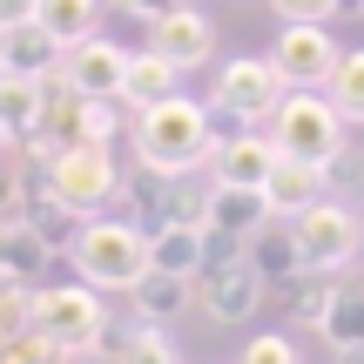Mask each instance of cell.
Listing matches in <instances>:
<instances>
[{
	"mask_svg": "<svg viewBox=\"0 0 364 364\" xmlns=\"http://www.w3.org/2000/svg\"><path fill=\"white\" fill-rule=\"evenodd\" d=\"M129 142H135V169H149V176H196L209 156H216L223 129H216V115H209L203 102H189V95L176 88V95H162V102L135 108Z\"/></svg>",
	"mask_w": 364,
	"mask_h": 364,
	"instance_id": "1",
	"label": "cell"
},
{
	"mask_svg": "<svg viewBox=\"0 0 364 364\" xmlns=\"http://www.w3.org/2000/svg\"><path fill=\"white\" fill-rule=\"evenodd\" d=\"M75 277L95 290H135L149 277V230L135 216H88L75 230Z\"/></svg>",
	"mask_w": 364,
	"mask_h": 364,
	"instance_id": "2",
	"label": "cell"
},
{
	"mask_svg": "<svg viewBox=\"0 0 364 364\" xmlns=\"http://www.w3.org/2000/svg\"><path fill=\"white\" fill-rule=\"evenodd\" d=\"M270 142H277V156H290V162L338 169L344 149H351V129H344L338 102H331L324 88H290L284 102H277V115H270Z\"/></svg>",
	"mask_w": 364,
	"mask_h": 364,
	"instance_id": "3",
	"label": "cell"
},
{
	"mask_svg": "<svg viewBox=\"0 0 364 364\" xmlns=\"http://www.w3.org/2000/svg\"><path fill=\"white\" fill-rule=\"evenodd\" d=\"M27 324L34 331H48L54 344H61L68 358H81V351H95V344L108 338V311H102V290L95 284H41V290H27Z\"/></svg>",
	"mask_w": 364,
	"mask_h": 364,
	"instance_id": "4",
	"label": "cell"
},
{
	"mask_svg": "<svg viewBox=\"0 0 364 364\" xmlns=\"http://www.w3.org/2000/svg\"><path fill=\"white\" fill-rule=\"evenodd\" d=\"M48 196H61L68 209L95 216L122 196V169H115V149L102 142H61L48 156Z\"/></svg>",
	"mask_w": 364,
	"mask_h": 364,
	"instance_id": "5",
	"label": "cell"
},
{
	"mask_svg": "<svg viewBox=\"0 0 364 364\" xmlns=\"http://www.w3.org/2000/svg\"><path fill=\"white\" fill-rule=\"evenodd\" d=\"M284 95H290V81H284V68H277L270 54H236V61L216 68L209 115H230V122H270Z\"/></svg>",
	"mask_w": 364,
	"mask_h": 364,
	"instance_id": "6",
	"label": "cell"
},
{
	"mask_svg": "<svg viewBox=\"0 0 364 364\" xmlns=\"http://www.w3.org/2000/svg\"><path fill=\"white\" fill-rule=\"evenodd\" d=\"M290 230H297V250H304V270H344V263H358L364 250V216L344 203H311L304 216H290Z\"/></svg>",
	"mask_w": 364,
	"mask_h": 364,
	"instance_id": "7",
	"label": "cell"
},
{
	"mask_svg": "<svg viewBox=\"0 0 364 364\" xmlns=\"http://www.w3.org/2000/svg\"><path fill=\"white\" fill-rule=\"evenodd\" d=\"M263 270L236 250V257H216V263H203V277H196V304H203L216 324H250L257 317V304H263Z\"/></svg>",
	"mask_w": 364,
	"mask_h": 364,
	"instance_id": "8",
	"label": "cell"
},
{
	"mask_svg": "<svg viewBox=\"0 0 364 364\" xmlns=\"http://www.w3.org/2000/svg\"><path fill=\"white\" fill-rule=\"evenodd\" d=\"M270 61L284 68L290 88H324L331 68H338V41L324 34V21H284V34H277Z\"/></svg>",
	"mask_w": 364,
	"mask_h": 364,
	"instance_id": "9",
	"label": "cell"
},
{
	"mask_svg": "<svg viewBox=\"0 0 364 364\" xmlns=\"http://www.w3.org/2000/svg\"><path fill=\"white\" fill-rule=\"evenodd\" d=\"M122 75H129V48H115L108 34H81L75 48L61 54V81H68L75 95L122 102Z\"/></svg>",
	"mask_w": 364,
	"mask_h": 364,
	"instance_id": "10",
	"label": "cell"
},
{
	"mask_svg": "<svg viewBox=\"0 0 364 364\" xmlns=\"http://www.w3.org/2000/svg\"><path fill=\"white\" fill-rule=\"evenodd\" d=\"M149 48L169 54L182 75H189V68H203L209 54H216V21H209L203 7H189V0H182V7H169V14H156V21H149Z\"/></svg>",
	"mask_w": 364,
	"mask_h": 364,
	"instance_id": "11",
	"label": "cell"
},
{
	"mask_svg": "<svg viewBox=\"0 0 364 364\" xmlns=\"http://www.w3.org/2000/svg\"><path fill=\"white\" fill-rule=\"evenodd\" d=\"M277 169V142L270 129H243V135H223L216 156H209V182H236V189H263V176Z\"/></svg>",
	"mask_w": 364,
	"mask_h": 364,
	"instance_id": "12",
	"label": "cell"
},
{
	"mask_svg": "<svg viewBox=\"0 0 364 364\" xmlns=\"http://www.w3.org/2000/svg\"><path fill=\"white\" fill-rule=\"evenodd\" d=\"M263 223H270V203H263V189L209 182V209H203V230H209V236H236V243H250Z\"/></svg>",
	"mask_w": 364,
	"mask_h": 364,
	"instance_id": "13",
	"label": "cell"
},
{
	"mask_svg": "<svg viewBox=\"0 0 364 364\" xmlns=\"http://www.w3.org/2000/svg\"><path fill=\"white\" fill-rule=\"evenodd\" d=\"M209 263V230L203 223H156L149 230V270H169V277H203Z\"/></svg>",
	"mask_w": 364,
	"mask_h": 364,
	"instance_id": "14",
	"label": "cell"
},
{
	"mask_svg": "<svg viewBox=\"0 0 364 364\" xmlns=\"http://www.w3.org/2000/svg\"><path fill=\"white\" fill-rule=\"evenodd\" d=\"M324 182H331V169L277 156V169L263 176V203H270V216H304L311 203H324Z\"/></svg>",
	"mask_w": 364,
	"mask_h": 364,
	"instance_id": "15",
	"label": "cell"
},
{
	"mask_svg": "<svg viewBox=\"0 0 364 364\" xmlns=\"http://www.w3.org/2000/svg\"><path fill=\"white\" fill-rule=\"evenodd\" d=\"M0 54H7V75H61V41L48 34L41 21H21V27H0Z\"/></svg>",
	"mask_w": 364,
	"mask_h": 364,
	"instance_id": "16",
	"label": "cell"
},
{
	"mask_svg": "<svg viewBox=\"0 0 364 364\" xmlns=\"http://www.w3.org/2000/svg\"><path fill=\"white\" fill-rule=\"evenodd\" d=\"M243 257L263 270V284H290V277L304 270V250H297V230H290V216H270L257 236L243 243Z\"/></svg>",
	"mask_w": 364,
	"mask_h": 364,
	"instance_id": "17",
	"label": "cell"
},
{
	"mask_svg": "<svg viewBox=\"0 0 364 364\" xmlns=\"http://www.w3.org/2000/svg\"><path fill=\"white\" fill-rule=\"evenodd\" d=\"M41 115H48V81L41 75H0V129L14 142L41 135Z\"/></svg>",
	"mask_w": 364,
	"mask_h": 364,
	"instance_id": "18",
	"label": "cell"
},
{
	"mask_svg": "<svg viewBox=\"0 0 364 364\" xmlns=\"http://www.w3.org/2000/svg\"><path fill=\"white\" fill-rule=\"evenodd\" d=\"M189 297H196V284H189V277H169V270H149L142 284L129 290V311L142 317V324H176V317L189 311Z\"/></svg>",
	"mask_w": 364,
	"mask_h": 364,
	"instance_id": "19",
	"label": "cell"
},
{
	"mask_svg": "<svg viewBox=\"0 0 364 364\" xmlns=\"http://www.w3.org/2000/svg\"><path fill=\"white\" fill-rule=\"evenodd\" d=\"M176 88H182V68L169 54H156V48L129 54V75H122V102L129 108H149V102H162V95H176Z\"/></svg>",
	"mask_w": 364,
	"mask_h": 364,
	"instance_id": "20",
	"label": "cell"
},
{
	"mask_svg": "<svg viewBox=\"0 0 364 364\" xmlns=\"http://www.w3.org/2000/svg\"><path fill=\"white\" fill-rule=\"evenodd\" d=\"M331 297H338V284H331L324 270H297L284 284V304H290V324H297V331H324Z\"/></svg>",
	"mask_w": 364,
	"mask_h": 364,
	"instance_id": "21",
	"label": "cell"
},
{
	"mask_svg": "<svg viewBox=\"0 0 364 364\" xmlns=\"http://www.w3.org/2000/svg\"><path fill=\"white\" fill-rule=\"evenodd\" d=\"M34 21L48 27L61 48H75L81 34H95V21H102V0H34Z\"/></svg>",
	"mask_w": 364,
	"mask_h": 364,
	"instance_id": "22",
	"label": "cell"
},
{
	"mask_svg": "<svg viewBox=\"0 0 364 364\" xmlns=\"http://www.w3.org/2000/svg\"><path fill=\"white\" fill-rule=\"evenodd\" d=\"M317 338L331 344V351H351V344H364V284H338V297H331V317Z\"/></svg>",
	"mask_w": 364,
	"mask_h": 364,
	"instance_id": "23",
	"label": "cell"
},
{
	"mask_svg": "<svg viewBox=\"0 0 364 364\" xmlns=\"http://www.w3.org/2000/svg\"><path fill=\"white\" fill-rule=\"evenodd\" d=\"M324 95L338 102V115H344V122H364V48L338 54V68H331Z\"/></svg>",
	"mask_w": 364,
	"mask_h": 364,
	"instance_id": "24",
	"label": "cell"
},
{
	"mask_svg": "<svg viewBox=\"0 0 364 364\" xmlns=\"http://www.w3.org/2000/svg\"><path fill=\"white\" fill-rule=\"evenodd\" d=\"M122 108L129 102H102V95H81L75 102V135H68V142H115L122 135Z\"/></svg>",
	"mask_w": 364,
	"mask_h": 364,
	"instance_id": "25",
	"label": "cell"
},
{
	"mask_svg": "<svg viewBox=\"0 0 364 364\" xmlns=\"http://www.w3.org/2000/svg\"><path fill=\"white\" fill-rule=\"evenodd\" d=\"M115 351H122V364H182V351L169 344V324H142V317H135V331Z\"/></svg>",
	"mask_w": 364,
	"mask_h": 364,
	"instance_id": "26",
	"label": "cell"
},
{
	"mask_svg": "<svg viewBox=\"0 0 364 364\" xmlns=\"http://www.w3.org/2000/svg\"><path fill=\"white\" fill-rule=\"evenodd\" d=\"M0 364H68V351L48 338V331H34V324H27L21 338H7V344H0Z\"/></svg>",
	"mask_w": 364,
	"mask_h": 364,
	"instance_id": "27",
	"label": "cell"
},
{
	"mask_svg": "<svg viewBox=\"0 0 364 364\" xmlns=\"http://www.w3.org/2000/svg\"><path fill=\"white\" fill-rule=\"evenodd\" d=\"M48 257H54V250L41 243V236L27 230V223H14V236H7V270H14V277H27V270H41Z\"/></svg>",
	"mask_w": 364,
	"mask_h": 364,
	"instance_id": "28",
	"label": "cell"
},
{
	"mask_svg": "<svg viewBox=\"0 0 364 364\" xmlns=\"http://www.w3.org/2000/svg\"><path fill=\"white\" fill-rule=\"evenodd\" d=\"M236 364H304L297 344L284 338V331H263V338H250L243 351H236Z\"/></svg>",
	"mask_w": 364,
	"mask_h": 364,
	"instance_id": "29",
	"label": "cell"
},
{
	"mask_svg": "<svg viewBox=\"0 0 364 364\" xmlns=\"http://www.w3.org/2000/svg\"><path fill=\"white\" fill-rule=\"evenodd\" d=\"M21 331H27V290L7 284V290H0V344L21 338Z\"/></svg>",
	"mask_w": 364,
	"mask_h": 364,
	"instance_id": "30",
	"label": "cell"
},
{
	"mask_svg": "<svg viewBox=\"0 0 364 364\" xmlns=\"http://www.w3.org/2000/svg\"><path fill=\"white\" fill-rule=\"evenodd\" d=\"M270 7H277V21H331L344 0H270Z\"/></svg>",
	"mask_w": 364,
	"mask_h": 364,
	"instance_id": "31",
	"label": "cell"
},
{
	"mask_svg": "<svg viewBox=\"0 0 364 364\" xmlns=\"http://www.w3.org/2000/svg\"><path fill=\"white\" fill-rule=\"evenodd\" d=\"M34 21V0H0V27H21Z\"/></svg>",
	"mask_w": 364,
	"mask_h": 364,
	"instance_id": "32",
	"label": "cell"
},
{
	"mask_svg": "<svg viewBox=\"0 0 364 364\" xmlns=\"http://www.w3.org/2000/svg\"><path fill=\"white\" fill-rule=\"evenodd\" d=\"M68 364H122L115 344H95V351H81V358H68Z\"/></svg>",
	"mask_w": 364,
	"mask_h": 364,
	"instance_id": "33",
	"label": "cell"
},
{
	"mask_svg": "<svg viewBox=\"0 0 364 364\" xmlns=\"http://www.w3.org/2000/svg\"><path fill=\"white\" fill-rule=\"evenodd\" d=\"M122 7H135L142 21H156V14H169V7H182V0H122Z\"/></svg>",
	"mask_w": 364,
	"mask_h": 364,
	"instance_id": "34",
	"label": "cell"
},
{
	"mask_svg": "<svg viewBox=\"0 0 364 364\" xmlns=\"http://www.w3.org/2000/svg\"><path fill=\"white\" fill-rule=\"evenodd\" d=\"M338 364H364V344H351V351H338Z\"/></svg>",
	"mask_w": 364,
	"mask_h": 364,
	"instance_id": "35",
	"label": "cell"
},
{
	"mask_svg": "<svg viewBox=\"0 0 364 364\" xmlns=\"http://www.w3.org/2000/svg\"><path fill=\"white\" fill-rule=\"evenodd\" d=\"M7 142H14V135H7V129H0V156H7Z\"/></svg>",
	"mask_w": 364,
	"mask_h": 364,
	"instance_id": "36",
	"label": "cell"
},
{
	"mask_svg": "<svg viewBox=\"0 0 364 364\" xmlns=\"http://www.w3.org/2000/svg\"><path fill=\"white\" fill-rule=\"evenodd\" d=\"M0 75H7V54H0Z\"/></svg>",
	"mask_w": 364,
	"mask_h": 364,
	"instance_id": "37",
	"label": "cell"
},
{
	"mask_svg": "<svg viewBox=\"0 0 364 364\" xmlns=\"http://www.w3.org/2000/svg\"><path fill=\"white\" fill-rule=\"evenodd\" d=\"M358 7H364V0H358Z\"/></svg>",
	"mask_w": 364,
	"mask_h": 364,
	"instance_id": "38",
	"label": "cell"
}]
</instances>
